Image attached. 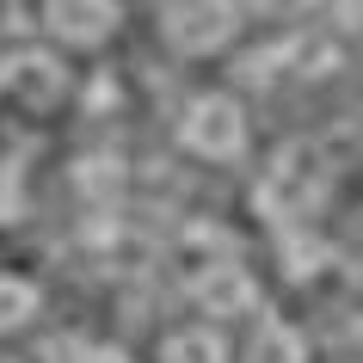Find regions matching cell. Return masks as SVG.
Masks as SVG:
<instances>
[{
	"mask_svg": "<svg viewBox=\"0 0 363 363\" xmlns=\"http://www.w3.org/2000/svg\"><path fill=\"white\" fill-rule=\"evenodd\" d=\"M179 142L191 154H203V160H234L240 142H247V117H240V105L228 93H203V99H191V111L179 123Z\"/></svg>",
	"mask_w": 363,
	"mask_h": 363,
	"instance_id": "1",
	"label": "cell"
},
{
	"mask_svg": "<svg viewBox=\"0 0 363 363\" xmlns=\"http://www.w3.org/2000/svg\"><path fill=\"white\" fill-rule=\"evenodd\" d=\"M320 191H326L320 160H314L308 148H284L277 160H271L265 185H259V203H265L271 216H308L314 203H320Z\"/></svg>",
	"mask_w": 363,
	"mask_h": 363,
	"instance_id": "2",
	"label": "cell"
},
{
	"mask_svg": "<svg viewBox=\"0 0 363 363\" xmlns=\"http://www.w3.org/2000/svg\"><path fill=\"white\" fill-rule=\"evenodd\" d=\"M234 0H172L167 6V38L185 50V56H203V50H222L234 38Z\"/></svg>",
	"mask_w": 363,
	"mask_h": 363,
	"instance_id": "3",
	"label": "cell"
},
{
	"mask_svg": "<svg viewBox=\"0 0 363 363\" xmlns=\"http://www.w3.org/2000/svg\"><path fill=\"white\" fill-rule=\"evenodd\" d=\"M191 302L203 308V314H247V308L259 302V284H252L234 259H216V265H203L191 277Z\"/></svg>",
	"mask_w": 363,
	"mask_h": 363,
	"instance_id": "4",
	"label": "cell"
},
{
	"mask_svg": "<svg viewBox=\"0 0 363 363\" xmlns=\"http://www.w3.org/2000/svg\"><path fill=\"white\" fill-rule=\"evenodd\" d=\"M0 86L19 99V105H31V111H50L62 99V86H68V74H62L56 56H19V62H6Z\"/></svg>",
	"mask_w": 363,
	"mask_h": 363,
	"instance_id": "5",
	"label": "cell"
},
{
	"mask_svg": "<svg viewBox=\"0 0 363 363\" xmlns=\"http://www.w3.org/2000/svg\"><path fill=\"white\" fill-rule=\"evenodd\" d=\"M50 31L68 43H99L117 31V0H50Z\"/></svg>",
	"mask_w": 363,
	"mask_h": 363,
	"instance_id": "6",
	"label": "cell"
},
{
	"mask_svg": "<svg viewBox=\"0 0 363 363\" xmlns=\"http://www.w3.org/2000/svg\"><path fill=\"white\" fill-rule=\"evenodd\" d=\"M160 363H228V345L210 326H179L167 339V351H160Z\"/></svg>",
	"mask_w": 363,
	"mask_h": 363,
	"instance_id": "7",
	"label": "cell"
},
{
	"mask_svg": "<svg viewBox=\"0 0 363 363\" xmlns=\"http://www.w3.org/2000/svg\"><path fill=\"white\" fill-rule=\"evenodd\" d=\"M252 363H308V345L289 320H265L252 333Z\"/></svg>",
	"mask_w": 363,
	"mask_h": 363,
	"instance_id": "8",
	"label": "cell"
},
{
	"mask_svg": "<svg viewBox=\"0 0 363 363\" xmlns=\"http://www.w3.org/2000/svg\"><path fill=\"white\" fill-rule=\"evenodd\" d=\"M326 259H333V247H326L320 234H302V228L284 234V271H289V277H314Z\"/></svg>",
	"mask_w": 363,
	"mask_h": 363,
	"instance_id": "9",
	"label": "cell"
},
{
	"mask_svg": "<svg viewBox=\"0 0 363 363\" xmlns=\"http://www.w3.org/2000/svg\"><path fill=\"white\" fill-rule=\"evenodd\" d=\"M38 314V284L31 277H0V333H13Z\"/></svg>",
	"mask_w": 363,
	"mask_h": 363,
	"instance_id": "10",
	"label": "cell"
},
{
	"mask_svg": "<svg viewBox=\"0 0 363 363\" xmlns=\"http://www.w3.org/2000/svg\"><path fill=\"white\" fill-rule=\"evenodd\" d=\"M19 210H25V179H19V167L0 160V222H13Z\"/></svg>",
	"mask_w": 363,
	"mask_h": 363,
	"instance_id": "11",
	"label": "cell"
},
{
	"mask_svg": "<svg viewBox=\"0 0 363 363\" xmlns=\"http://www.w3.org/2000/svg\"><path fill=\"white\" fill-rule=\"evenodd\" d=\"M80 179H86V185H111V191H117V179H123V172H117V160H111V167L86 160V167H80Z\"/></svg>",
	"mask_w": 363,
	"mask_h": 363,
	"instance_id": "12",
	"label": "cell"
},
{
	"mask_svg": "<svg viewBox=\"0 0 363 363\" xmlns=\"http://www.w3.org/2000/svg\"><path fill=\"white\" fill-rule=\"evenodd\" d=\"M74 363H130V357H123L117 345H86V351H80Z\"/></svg>",
	"mask_w": 363,
	"mask_h": 363,
	"instance_id": "13",
	"label": "cell"
}]
</instances>
